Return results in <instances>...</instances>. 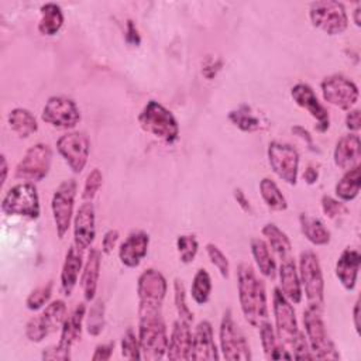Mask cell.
<instances>
[{
    "instance_id": "1",
    "label": "cell",
    "mask_w": 361,
    "mask_h": 361,
    "mask_svg": "<svg viewBox=\"0 0 361 361\" xmlns=\"http://www.w3.org/2000/svg\"><path fill=\"white\" fill-rule=\"evenodd\" d=\"M272 310L275 317V333L283 348L292 353V358H314L310 353L305 334L298 327L296 314L292 303L283 296L279 288L274 289Z\"/></svg>"
},
{
    "instance_id": "2",
    "label": "cell",
    "mask_w": 361,
    "mask_h": 361,
    "mask_svg": "<svg viewBox=\"0 0 361 361\" xmlns=\"http://www.w3.org/2000/svg\"><path fill=\"white\" fill-rule=\"evenodd\" d=\"M237 289L241 312L245 320L251 326L259 327L269 316L267 292L264 282L247 262L240 264L237 268Z\"/></svg>"
},
{
    "instance_id": "3",
    "label": "cell",
    "mask_w": 361,
    "mask_h": 361,
    "mask_svg": "<svg viewBox=\"0 0 361 361\" xmlns=\"http://www.w3.org/2000/svg\"><path fill=\"white\" fill-rule=\"evenodd\" d=\"M138 343L142 360H161L166 355L168 333L162 310L138 312Z\"/></svg>"
},
{
    "instance_id": "4",
    "label": "cell",
    "mask_w": 361,
    "mask_h": 361,
    "mask_svg": "<svg viewBox=\"0 0 361 361\" xmlns=\"http://www.w3.org/2000/svg\"><path fill=\"white\" fill-rule=\"evenodd\" d=\"M138 123L145 133L166 144L175 142L179 137V126L175 116L155 100H149L142 107L138 114Z\"/></svg>"
},
{
    "instance_id": "5",
    "label": "cell",
    "mask_w": 361,
    "mask_h": 361,
    "mask_svg": "<svg viewBox=\"0 0 361 361\" xmlns=\"http://www.w3.org/2000/svg\"><path fill=\"white\" fill-rule=\"evenodd\" d=\"M299 278L305 288L309 307L323 310L324 306V281L317 255L313 251H303L299 257Z\"/></svg>"
},
{
    "instance_id": "6",
    "label": "cell",
    "mask_w": 361,
    "mask_h": 361,
    "mask_svg": "<svg viewBox=\"0 0 361 361\" xmlns=\"http://www.w3.org/2000/svg\"><path fill=\"white\" fill-rule=\"evenodd\" d=\"M1 212L7 216H23L31 220L39 217V196L32 182L11 186L1 199Z\"/></svg>"
},
{
    "instance_id": "7",
    "label": "cell",
    "mask_w": 361,
    "mask_h": 361,
    "mask_svg": "<svg viewBox=\"0 0 361 361\" xmlns=\"http://www.w3.org/2000/svg\"><path fill=\"white\" fill-rule=\"evenodd\" d=\"M303 326L306 331L307 345L314 358L319 360H337L340 358L333 341L330 340L322 312L313 307H306L303 312Z\"/></svg>"
},
{
    "instance_id": "8",
    "label": "cell",
    "mask_w": 361,
    "mask_h": 361,
    "mask_svg": "<svg viewBox=\"0 0 361 361\" xmlns=\"http://www.w3.org/2000/svg\"><path fill=\"white\" fill-rule=\"evenodd\" d=\"M220 350L223 358L230 361H248L251 360V351L248 341L233 317L231 310H226L219 330Z\"/></svg>"
},
{
    "instance_id": "9",
    "label": "cell",
    "mask_w": 361,
    "mask_h": 361,
    "mask_svg": "<svg viewBox=\"0 0 361 361\" xmlns=\"http://www.w3.org/2000/svg\"><path fill=\"white\" fill-rule=\"evenodd\" d=\"M309 18L313 27L322 30L329 35L341 34L348 25V17L344 6L334 0L310 3Z\"/></svg>"
},
{
    "instance_id": "10",
    "label": "cell",
    "mask_w": 361,
    "mask_h": 361,
    "mask_svg": "<svg viewBox=\"0 0 361 361\" xmlns=\"http://www.w3.org/2000/svg\"><path fill=\"white\" fill-rule=\"evenodd\" d=\"M85 313H86L85 303H79L72 310V313L66 316L61 327V337L58 344L55 347L44 350L42 353L44 360H61V361L71 360V348L76 341H79L82 334Z\"/></svg>"
},
{
    "instance_id": "11",
    "label": "cell",
    "mask_w": 361,
    "mask_h": 361,
    "mask_svg": "<svg viewBox=\"0 0 361 361\" xmlns=\"http://www.w3.org/2000/svg\"><path fill=\"white\" fill-rule=\"evenodd\" d=\"M51 162L52 151L49 145L38 142L25 151L23 159L16 166L14 176L25 182H39L48 175Z\"/></svg>"
},
{
    "instance_id": "12",
    "label": "cell",
    "mask_w": 361,
    "mask_h": 361,
    "mask_svg": "<svg viewBox=\"0 0 361 361\" xmlns=\"http://www.w3.org/2000/svg\"><path fill=\"white\" fill-rule=\"evenodd\" d=\"M66 319V305L63 300L56 299L47 305V307L25 326V336L32 343L42 341L47 336L62 327Z\"/></svg>"
},
{
    "instance_id": "13",
    "label": "cell",
    "mask_w": 361,
    "mask_h": 361,
    "mask_svg": "<svg viewBox=\"0 0 361 361\" xmlns=\"http://www.w3.org/2000/svg\"><path fill=\"white\" fill-rule=\"evenodd\" d=\"M168 283L165 276L154 268L145 269L137 282L138 312L141 310H162V303L166 295Z\"/></svg>"
},
{
    "instance_id": "14",
    "label": "cell",
    "mask_w": 361,
    "mask_h": 361,
    "mask_svg": "<svg viewBox=\"0 0 361 361\" xmlns=\"http://www.w3.org/2000/svg\"><path fill=\"white\" fill-rule=\"evenodd\" d=\"M76 197V182L73 179H66L59 183L55 189L51 200V210L56 227V234L59 238H63L71 227L73 217Z\"/></svg>"
},
{
    "instance_id": "15",
    "label": "cell",
    "mask_w": 361,
    "mask_h": 361,
    "mask_svg": "<svg viewBox=\"0 0 361 361\" xmlns=\"http://www.w3.org/2000/svg\"><path fill=\"white\" fill-rule=\"evenodd\" d=\"M56 149L69 168L75 173H80L87 164L90 141L85 133L71 131L58 138Z\"/></svg>"
},
{
    "instance_id": "16",
    "label": "cell",
    "mask_w": 361,
    "mask_h": 361,
    "mask_svg": "<svg viewBox=\"0 0 361 361\" xmlns=\"http://www.w3.org/2000/svg\"><path fill=\"white\" fill-rule=\"evenodd\" d=\"M320 87L323 99L341 110H351V107L358 100L357 85L343 75L336 73L326 76L322 80Z\"/></svg>"
},
{
    "instance_id": "17",
    "label": "cell",
    "mask_w": 361,
    "mask_h": 361,
    "mask_svg": "<svg viewBox=\"0 0 361 361\" xmlns=\"http://www.w3.org/2000/svg\"><path fill=\"white\" fill-rule=\"evenodd\" d=\"M41 117L47 124L55 128L69 130L76 127L80 121V111L72 99L65 96H51L42 109Z\"/></svg>"
},
{
    "instance_id": "18",
    "label": "cell",
    "mask_w": 361,
    "mask_h": 361,
    "mask_svg": "<svg viewBox=\"0 0 361 361\" xmlns=\"http://www.w3.org/2000/svg\"><path fill=\"white\" fill-rule=\"evenodd\" d=\"M268 161L272 171L286 183L295 185L299 169V154L298 151L281 141H272L268 145Z\"/></svg>"
},
{
    "instance_id": "19",
    "label": "cell",
    "mask_w": 361,
    "mask_h": 361,
    "mask_svg": "<svg viewBox=\"0 0 361 361\" xmlns=\"http://www.w3.org/2000/svg\"><path fill=\"white\" fill-rule=\"evenodd\" d=\"M96 237V213L90 202L79 206L73 219V245L82 251L87 250Z\"/></svg>"
},
{
    "instance_id": "20",
    "label": "cell",
    "mask_w": 361,
    "mask_h": 361,
    "mask_svg": "<svg viewBox=\"0 0 361 361\" xmlns=\"http://www.w3.org/2000/svg\"><path fill=\"white\" fill-rule=\"evenodd\" d=\"M290 96L299 107L307 110V113L317 121V130L320 133L329 128V113L307 83H296L290 89Z\"/></svg>"
},
{
    "instance_id": "21",
    "label": "cell",
    "mask_w": 361,
    "mask_h": 361,
    "mask_svg": "<svg viewBox=\"0 0 361 361\" xmlns=\"http://www.w3.org/2000/svg\"><path fill=\"white\" fill-rule=\"evenodd\" d=\"M166 357L169 360H192L190 323L178 319L171 330Z\"/></svg>"
},
{
    "instance_id": "22",
    "label": "cell",
    "mask_w": 361,
    "mask_h": 361,
    "mask_svg": "<svg viewBox=\"0 0 361 361\" xmlns=\"http://www.w3.org/2000/svg\"><path fill=\"white\" fill-rule=\"evenodd\" d=\"M149 245V237L145 231L137 230L127 235L118 248V258L123 265L135 268L147 255Z\"/></svg>"
},
{
    "instance_id": "23",
    "label": "cell",
    "mask_w": 361,
    "mask_h": 361,
    "mask_svg": "<svg viewBox=\"0 0 361 361\" xmlns=\"http://www.w3.org/2000/svg\"><path fill=\"white\" fill-rule=\"evenodd\" d=\"M219 350L214 343L210 322L202 320L192 333V360H219Z\"/></svg>"
},
{
    "instance_id": "24",
    "label": "cell",
    "mask_w": 361,
    "mask_h": 361,
    "mask_svg": "<svg viewBox=\"0 0 361 361\" xmlns=\"http://www.w3.org/2000/svg\"><path fill=\"white\" fill-rule=\"evenodd\" d=\"M361 264V254L357 248L347 247L336 262V276L344 289L353 290L357 283V276Z\"/></svg>"
},
{
    "instance_id": "25",
    "label": "cell",
    "mask_w": 361,
    "mask_h": 361,
    "mask_svg": "<svg viewBox=\"0 0 361 361\" xmlns=\"http://www.w3.org/2000/svg\"><path fill=\"white\" fill-rule=\"evenodd\" d=\"M334 164L341 169H351L358 165L361 158V142L357 134H345L337 142L334 148Z\"/></svg>"
},
{
    "instance_id": "26",
    "label": "cell",
    "mask_w": 361,
    "mask_h": 361,
    "mask_svg": "<svg viewBox=\"0 0 361 361\" xmlns=\"http://www.w3.org/2000/svg\"><path fill=\"white\" fill-rule=\"evenodd\" d=\"M100 265H102V252L97 248H90L87 252L86 262L83 265L80 286L85 296V300L90 302L96 296L97 282L100 276Z\"/></svg>"
},
{
    "instance_id": "27",
    "label": "cell",
    "mask_w": 361,
    "mask_h": 361,
    "mask_svg": "<svg viewBox=\"0 0 361 361\" xmlns=\"http://www.w3.org/2000/svg\"><path fill=\"white\" fill-rule=\"evenodd\" d=\"M279 281H281V292L283 296L293 305L300 303L302 300V285L299 272L296 271V265L293 258L282 259L279 267Z\"/></svg>"
},
{
    "instance_id": "28",
    "label": "cell",
    "mask_w": 361,
    "mask_h": 361,
    "mask_svg": "<svg viewBox=\"0 0 361 361\" xmlns=\"http://www.w3.org/2000/svg\"><path fill=\"white\" fill-rule=\"evenodd\" d=\"M83 265L82 250L71 245L65 254V261L61 271V289L63 295L69 296L78 283V278Z\"/></svg>"
},
{
    "instance_id": "29",
    "label": "cell",
    "mask_w": 361,
    "mask_h": 361,
    "mask_svg": "<svg viewBox=\"0 0 361 361\" xmlns=\"http://www.w3.org/2000/svg\"><path fill=\"white\" fill-rule=\"evenodd\" d=\"M259 337H261V345L264 350V354L268 360H290L292 355L283 348L281 341L276 337V333L269 323V320L264 322L259 327Z\"/></svg>"
},
{
    "instance_id": "30",
    "label": "cell",
    "mask_w": 361,
    "mask_h": 361,
    "mask_svg": "<svg viewBox=\"0 0 361 361\" xmlns=\"http://www.w3.org/2000/svg\"><path fill=\"white\" fill-rule=\"evenodd\" d=\"M8 126L11 128L13 133H16L18 137L21 138H27L30 135H32L34 133H37L38 130V124H37V118L34 117V114L23 107H17L13 109L8 113Z\"/></svg>"
},
{
    "instance_id": "31",
    "label": "cell",
    "mask_w": 361,
    "mask_h": 361,
    "mask_svg": "<svg viewBox=\"0 0 361 361\" xmlns=\"http://www.w3.org/2000/svg\"><path fill=\"white\" fill-rule=\"evenodd\" d=\"M41 18L38 23V31L42 35L52 37L63 25V13L62 8L55 3H45L39 8Z\"/></svg>"
},
{
    "instance_id": "32",
    "label": "cell",
    "mask_w": 361,
    "mask_h": 361,
    "mask_svg": "<svg viewBox=\"0 0 361 361\" xmlns=\"http://www.w3.org/2000/svg\"><path fill=\"white\" fill-rule=\"evenodd\" d=\"M299 224L302 234L313 245H326L330 241V233L319 219L302 213L299 216Z\"/></svg>"
},
{
    "instance_id": "33",
    "label": "cell",
    "mask_w": 361,
    "mask_h": 361,
    "mask_svg": "<svg viewBox=\"0 0 361 361\" xmlns=\"http://www.w3.org/2000/svg\"><path fill=\"white\" fill-rule=\"evenodd\" d=\"M262 234L268 241V247L272 248V251L282 259L290 258L292 255V244L288 235L274 223H268L262 227Z\"/></svg>"
},
{
    "instance_id": "34",
    "label": "cell",
    "mask_w": 361,
    "mask_h": 361,
    "mask_svg": "<svg viewBox=\"0 0 361 361\" xmlns=\"http://www.w3.org/2000/svg\"><path fill=\"white\" fill-rule=\"evenodd\" d=\"M361 186V168L360 165L347 169L336 185V195L343 202L354 200L360 193Z\"/></svg>"
},
{
    "instance_id": "35",
    "label": "cell",
    "mask_w": 361,
    "mask_h": 361,
    "mask_svg": "<svg viewBox=\"0 0 361 361\" xmlns=\"http://www.w3.org/2000/svg\"><path fill=\"white\" fill-rule=\"evenodd\" d=\"M250 245H251V252L259 272L265 278L274 279L276 276V264L269 252L268 244L261 238H252Z\"/></svg>"
},
{
    "instance_id": "36",
    "label": "cell",
    "mask_w": 361,
    "mask_h": 361,
    "mask_svg": "<svg viewBox=\"0 0 361 361\" xmlns=\"http://www.w3.org/2000/svg\"><path fill=\"white\" fill-rule=\"evenodd\" d=\"M228 120L235 127H238L241 131H245V133L258 131L264 126L262 118L257 116L255 111L247 104H240L237 109L231 110L228 113Z\"/></svg>"
},
{
    "instance_id": "37",
    "label": "cell",
    "mask_w": 361,
    "mask_h": 361,
    "mask_svg": "<svg viewBox=\"0 0 361 361\" xmlns=\"http://www.w3.org/2000/svg\"><path fill=\"white\" fill-rule=\"evenodd\" d=\"M259 193L261 197L264 200V203L274 212H283L288 209V202L285 199V196L282 195L281 189L278 188V185L269 179V178H264L259 182Z\"/></svg>"
},
{
    "instance_id": "38",
    "label": "cell",
    "mask_w": 361,
    "mask_h": 361,
    "mask_svg": "<svg viewBox=\"0 0 361 361\" xmlns=\"http://www.w3.org/2000/svg\"><path fill=\"white\" fill-rule=\"evenodd\" d=\"M190 293L197 305H204L210 299L212 278L204 268L197 269V272L195 274L190 286Z\"/></svg>"
},
{
    "instance_id": "39",
    "label": "cell",
    "mask_w": 361,
    "mask_h": 361,
    "mask_svg": "<svg viewBox=\"0 0 361 361\" xmlns=\"http://www.w3.org/2000/svg\"><path fill=\"white\" fill-rule=\"evenodd\" d=\"M173 302H175V307H176L179 319L185 320L188 323H192L193 312L189 309V306L186 303V292H185L183 282L178 278L173 281Z\"/></svg>"
},
{
    "instance_id": "40",
    "label": "cell",
    "mask_w": 361,
    "mask_h": 361,
    "mask_svg": "<svg viewBox=\"0 0 361 361\" xmlns=\"http://www.w3.org/2000/svg\"><path fill=\"white\" fill-rule=\"evenodd\" d=\"M176 250L183 264H190L199 250V243L192 234H182L176 238Z\"/></svg>"
},
{
    "instance_id": "41",
    "label": "cell",
    "mask_w": 361,
    "mask_h": 361,
    "mask_svg": "<svg viewBox=\"0 0 361 361\" xmlns=\"http://www.w3.org/2000/svg\"><path fill=\"white\" fill-rule=\"evenodd\" d=\"M104 327V306L102 300H96L86 317V330L90 336H99Z\"/></svg>"
},
{
    "instance_id": "42",
    "label": "cell",
    "mask_w": 361,
    "mask_h": 361,
    "mask_svg": "<svg viewBox=\"0 0 361 361\" xmlns=\"http://www.w3.org/2000/svg\"><path fill=\"white\" fill-rule=\"evenodd\" d=\"M52 286H54V283L49 281L48 283L35 288V289L28 295V298H27V300H25L27 307H28L30 310H38V309H41L42 306H45V305L48 303V300L51 299Z\"/></svg>"
},
{
    "instance_id": "43",
    "label": "cell",
    "mask_w": 361,
    "mask_h": 361,
    "mask_svg": "<svg viewBox=\"0 0 361 361\" xmlns=\"http://www.w3.org/2000/svg\"><path fill=\"white\" fill-rule=\"evenodd\" d=\"M121 355L127 360H141L138 336H135L133 329H128L121 337Z\"/></svg>"
},
{
    "instance_id": "44",
    "label": "cell",
    "mask_w": 361,
    "mask_h": 361,
    "mask_svg": "<svg viewBox=\"0 0 361 361\" xmlns=\"http://www.w3.org/2000/svg\"><path fill=\"white\" fill-rule=\"evenodd\" d=\"M206 252L212 261V264L219 269V272L221 274L223 278H228V271H230V264L227 257L223 254V251L216 245L209 243L206 245Z\"/></svg>"
},
{
    "instance_id": "45",
    "label": "cell",
    "mask_w": 361,
    "mask_h": 361,
    "mask_svg": "<svg viewBox=\"0 0 361 361\" xmlns=\"http://www.w3.org/2000/svg\"><path fill=\"white\" fill-rule=\"evenodd\" d=\"M102 182H103V175H102L100 169H97V168L92 169L89 172V175L86 176L83 192H82V199L90 202L96 196V193L99 192V189L102 186Z\"/></svg>"
},
{
    "instance_id": "46",
    "label": "cell",
    "mask_w": 361,
    "mask_h": 361,
    "mask_svg": "<svg viewBox=\"0 0 361 361\" xmlns=\"http://www.w3.org/2000/svg\"><path fill=\"white\" fill-rule=\"evenodd\" d=\"M322 209H323V213L329 219H336V217H340V216L347 213L345 204L343 202L331 197V196H323L322 197Z\"/></svg>"
},
{
    "instance_id": "47",
    "label": "cell",
    "mask_w": 361,
    "mask_h": 361,
    "mask_svg": "<svg viewBox=\"0 0 361 361\" xmlns=\"http://www.w3.org/2000/svg\"><path fill=\"white\" fill-rule=\"evenodd\" d=\"M113 350H114V341L99 344L94 348V353L92 355V361H107V360H110V357L113 354Z\"/></svg>"
},
{
    "instance_id": "48",
    "label": "cell",
    "mask_w": 361,
    "mask_h": 361,
    "mask_svg": "<svg viewBox=\"0 0 361 361\" xmlns=\"http://www.w3.org/2000/svg\"><path fill=\"white\" fill-rule=\"evenodd\" d=\"M118 231L117 230H109L104 233L103 235V240H102V251L104 254H110L114 248H116V244L118 241Z\"/></svg>"
},
{
    "instance_id": "49",
    "label": "cell",
    "mask_w": 361,
    "mask_h": 361,
    "mask_svg": "<svg viewBox=\"0 0 361 361\" xmlns=\"http://www.w3.org/2000/svg\"><path fill=\"white\" fill-rule=\"evenodd\" d=\"M345 127L354 133L361 128V114H360L358 109L348 110V113L345 116Z\"/></svg>"
},
{
    "instance_id": "50",
    "label": "cell",
    "mask_w": 361,
    "mask_h": 361,
    "mask_svg": "<svg viewBox=\"0 0 361 361\" xmlns=\"http://www.w3.org/2000/svg\"><path fill=\"white\" fill-rule=\"evenodd\" d=\"M126 41L130 44V45H140L141 42V38H140V34H138V30L134 24L133 20H128L127 21V25H126Z\"/></svg>"
},
{
    "instance_id": "51",
    "label": "cell",
    "mask_w": 361,
    "mask_h": 361,
    "mask_svg": "<svg viewBox=\"0 0 361 361\" xmlns=\"http://www.w3.org/2000/svg\"><path fill=\"white\" fill-rule=\"evenodd\" d=\"M292 133L296 134L298 137H300V138L309 145V149H310V151H313V152H317V151H319V149L314 147V144H313V137L310 135V133H309L307 130H305V128L300 127V126H293V127H292Z\"/></svg>"
},
{
    "instance_id": "52",
    "label": "cell",
    "mask_w": 361,
    "mask_h": 361,
    "mask_svg": "<svg viewBox=\"0 0 361 361\" xmlns=\"http://www.w3.org/2000/svg\"><path fill=\"white\" fill-rule=\"evenodd\" d=\"M234 199L237 200L238 206H240L244 212H247V213H251V212H252V210H251L250 200L245 197V195H244V192H243L241 189H235V190H234Z\"/></svg>"
},
{
    "instance_id": "53",
    "label": "cell",
    "mask_w": 361,
    "mask_h": 361,
    "mask_svg": "<svg viewBox=\"0 0 361 361\" xmlns=\"http://www.w3.org/2000/svg\"><path fill=\"white\" fill-rule=\"evenodd\" d=\"M317 178H319L317 171H316L313 166H307L306 171H305V173H303V179H305L309 185H313V183H316Z\"/></svg>"
},
{
    "instance_id": "54",
    "label": "cell",
    "mask_w": 361,
    "mask_h": 361,
    "mask_svg": "<svg viewBox=\"0 0 361 361\" xmlns=\"http://www.w3.org/2000/svg\"><path fill=\"white\" fill-rule=\"evenodd\" d=\"M353 320H354V327L357 334H360V299L355 300L354 309H353Z\"/></svg>"
},
{
    "instance_id": "55",
    "label": "cell",
    "mask_w": 361,
    "mask_h": 361,
    "mask_svg": "<svg viewBox=\"0 0 361 361\" xmlns=\"http://www.w3.org/2000/svg\"><path fill=\"white\" fill-rule=\"evenodd\" d=\"M0 161H1V185H3L6 182L7 173H8V165H7V159H6L4 154H1Z\"/></svg>"
},
{
    "instance_id": "56",
    "label": "cell",
    "mask_w": 361,
    "mask_h": 361,
    "mask_svg": "<svg viewBox=\"0 0 361 361\" xmlns=\"http://www.w3.org/2000/svg\"><path fill=\"white\" fill-rule=\"evenodd\" d=\"M360 13H361V6H360V4H357V7H355V8H354V11H353V18H354V23H355V25H357V27H360V25H361Z\"/></svg>"
}]
</instances>
